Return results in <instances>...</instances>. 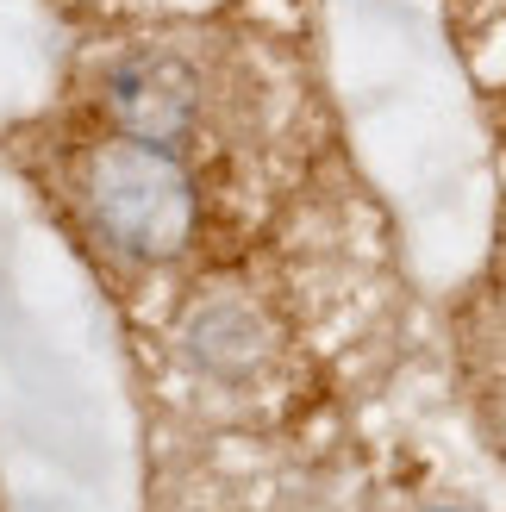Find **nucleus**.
I'll return each mask as SVG.
<instances>
[{"label": "nucleus", "mask_w": 506, "mask_h": 512, "mask_svg": "<svg viewBox=\"0 0 506 512\" xmlns=\"http://www.w3.org/2000/svg\"><path fill=\"white\" fill-rule=\"evenodd\" d=\"M82 213L125 263H169L194 238V182L175 150L119 132L82 169Z\"/></svg>", "instance_id": "f257e3e1"}, {"label": "nucleus", "mask_w": 506, "mask_h": 512, "mask_svg": "<svg viewBox=\"0 0 506 512\" xmlns=\"http://www.w3.org/2000/svg\"><path fill=\"white\" fill-rule=\"evenodd\" d=\"M100 113L113 119V132L182 150L200 125V107H207V88H200V69L188 57H175L163 44H138L119 50V57L100 69Z\"/></svg>", "instance_id": "f03ea898"}, {"label": "nucleus", "mask_w": 506, "mask_h": 512, "mask_svg": "<svg viewBox=\"0 0 506 512\" xmlns=\"http://www.w3.org/2000/svg\"><path fill=\"white\" fill-rule=\"evenodd\" d=\"M188 356L207 375L219 381H244L263 369L269 356V331H263V313L244 300H207L200 313L188 319Z\"/></svg>", "instance_id": "7ed1b4c3"}, {"label": "nucleus", "mask_w": 506, "mask_h": 512, "mask_svg": "<svg viewBox=\"0 0 506 512\" xmlns=\"http://www.w3.org/2000/svg\"><path fill=\"white\" fill-rule=\"evenodd\" d=\"M432 512H463V506H432Z\"/></svg>", "instance_id": "20e7f679"}]
</instances>
